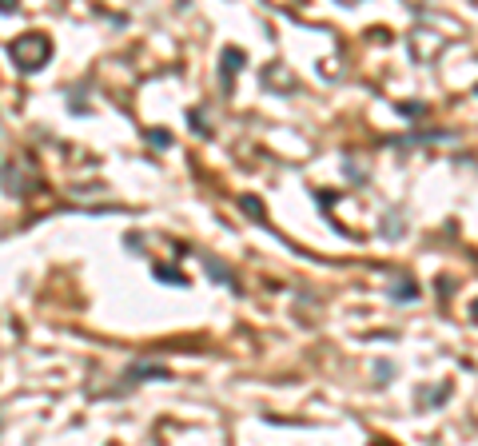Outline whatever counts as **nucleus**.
<instances>
[{"label": "nucleus", "mask_w": 478, "mask_h": 446, "mask_svg": "<svg viewBox=\"0 0 478 446\" xmlns=\"http://www.w3.org/2000/svg\"><path fill=\"white\" fill-rule=\"evenodd\" d=\"M9 56H12V64H16L21 72H40L44 64H48V56H52V44H48V36H40V32H24V36L12 40Z\"/></svg>", "instance_id": "1"}, {"label": "nucleus", "mask_w": 478, "mask_h": 446, "mask_svg": "<svg viewBox=\"0 0 478 446\" xmlns=\"http://www.w3.org/2000/svg\"><path fill=\"white\" fill-rule=\"evenodd\" d=\"M244 52L239 48H224V68H219V80L224 84H232V76H235V68H244Z\"/></svg>", "instance_id": "2"}, {"label": "nucleus", "mask_w": 478, "mask_h": 446, "mask_svg": "<svg viewBox=\"0 0 478 446\" xmlns=\"http://www.w3.org/2000/svg\"><path fill=\"white\" fill-rule=\"evenodd\" d=\"M156 279H163V283H175V287H188V279H183L180 271H172V267H156Z\"/></svg>", "instance_id": "3"}, {"label": "nucleus", "mask_w": 478, "mask_h": 446, "mask_svg": "<svg viewBox=\"0 0 478 446\" xmlns=\"http://www.w3.org/2000/svg\"><path fill=\"white\" fill-rule=\"evenodd\" d=\"M148 140H152L156 148H168V143H172V136L163 132V128H152V132H148Z\"/></svg>", "instance_id": "4"}, {"label": "nucleus", "mask_w": 478, "mask_h": 446, "mask_svg": "<svg viewBox=\"0 0 478 446\" xmlns=\"http://www.w3.org/2000/svg\"><path fill=\"white\" fill-rule=\"evenodd\" d=\"M244 212H247V215H259L264 207H259V200H251V195H247V200H244Z\"/></svg>", "instance_id": "5"}, {"label": "nucleus", "mask_w": 478, "mask_h": 446, "mask_svg": "<svg viewBox=\"0 0 478 446\" xmlns=\"http://www.w3.org/2000/svg\"><path fill=\"white\" fill-rule=\"evenodd\" d=\"M207 271H212L215 279H227V267H219V263H207Z\"/></svg>", "instance_id": "6"}, {"label": "nucleus", "mask_w": 478, "mask_h": 446, "mask_svg": "<svg viewBox=\"0 0 478 446\" xmlns=\"http://www.w3.org/2000/svg\"><path fill=\"white\" fill-rule=\"evenodd\" d=\"M0 12L9 16V12H16V4H12V0H0Z\"/></svg>", "instance_id": "7"}, {"label": "nucleus", "mask_w": 478, "mask_h": 446, "mask_svg": "<svg viewBox=\"0 0 478 446\" xmlns=\"http://www.w3.org/2000/svg\"><path fill=\"white\" fill-rule=\"evenodd\" d=\"M470 315H474V319H478V303H474V307H470Z\"/></svg>", "instance_id": "8"}]
</instances>
